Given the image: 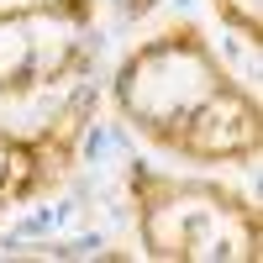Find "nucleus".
<instances>
[{
  "mask_svg": "<svg viewBox=\"0 0 263 263\" xmlns=\"http://www.w3.org/2000/svg\"><path fill=\"white\" fill-rule=\"evenodd\" d=\"M116 111L163 153L190 163H253L263 111L248 84L211 53L195 27H168L132 48L116 69Z\"/></svg>",
  "mask_w": 263,
  "mask_h": 263,
  "instance_id": "f257e3e1",
  "label": "nucleus"
},
{
  "mask_svg": "<svg viewBox=\"0 0 263 263\" xmlns=\"http://www.w3.org/2000/svg\"><path fill=\"white\" fill-rule=\"evenodd\" d=\"M142 248L163 263H258L263 227L248 195L211 179H179L137 163L132 168Z\"/></svg>",
  "mask_w": 263,
  "mask_h": 263,
  "instance_id": "f03ea898",
  "label": "nucleus"
},
{
  "mask_svg": "<svg viewBox=\"0 0 263 263\" xmlns=\"http://www.w3.org/2000/svg\"><path fill=\"white\" fill-rule=\"evenodd\" d=\"M95 58V0L0 6V100L79 79Z\"/></svg>",
  "mask_w": 263,
  "mask_h": 263,
  "instance_id": "7ed1b4c3",
  "label": "nucleus"
},
{
  "mask_svg": "<svg viewBox=\"0 0 263 263\" xmlns=\"http://www.w3.org/2000/svg\"><path fill=\"white\" fill-rule=\"evenodd\" d=\"M90 111H95L90 95H74L48 126H37L32 137L0 126V221H6L11 205L32 200V195H48L63 174L74 168L84 126H90Z\"/></svg>",
  "mask_w": 263,
  "mask_h": 263,
  "instance_id": "20e7f679",
  "label": "nucleus"
},
{
  "mask_svg": "<svg viewBox=\"0 0 263 263\" xmlns=\"http://www.w3.org/2000/svg\"><path fill=\"white\" fill-rule=\"evenodd\" d=\"M216 11H221V21L227 27H237L253 48L263 42V0H211Z\"/></svg>",
  "mask_w": 263,
  "mask_h": 263,
  "instance_id": "39448f33",
  "label": "nucleus"
},
{
  "mask_svg": "<svg viewBox=\"0 0 263 263\" xmlns=\"http://www.w3.org/2000/svg\"><path fill=\"white\" fill-rule=\"evenodd\" d=\"M121 6H126V11H132V16H142V11H147V6H153V0H121Z\"/></svg>",
  "mask_w": 263,
  "mask_h": 263,
  "instance_id": "423d86ee",
  "label": "nucleus"
}]
</instances>
